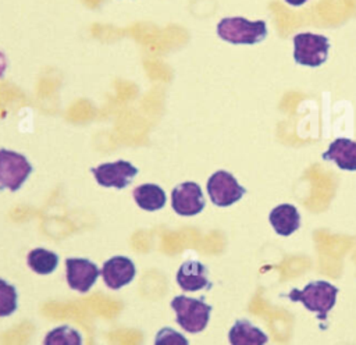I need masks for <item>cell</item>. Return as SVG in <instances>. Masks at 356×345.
<instances>
[{
    "instance_id": "e0dca14e",
    "label": "cell",
    "mask_w": 356,
    "mask_h": 345,
    "mask_svg": "<svg viewBox=\"0 0 356 345\" xmlns=\"http://www.w3.org/2000/svg\"><path fill=\"white\" fill-rule=\"evenodd\" d=\"M43 345H82V337L75 328L60 326L46 334Z\"/></svg>"
},
{
    "instance_id": "7c38bea8",
    "label": "cell",
    "mask_w": 356,
    "mask_h": 345,
    "mask_svg": "<svg viewBox=\"0 0 356 345\" xmlns=\"http://www.w3.org/2000/svg\"><path fill=\"white\" fill-rule=\"evenodd\" d=\"M321 157L323 160L334 161L341 170L356 171V142L348 138H337Z\"/></svg>"
},
{
    "instance_id": "d6986e66",
    "label": "cell",
    "mask_w": 356,
    "mask_h": 345,
    "mask_svg": "<svg viewBox=\"0 0 356 345\" xmlns=\"http://www.w3.org/2000/svg\"><path fill=\"white\" fill-rule=\"evenodd\" d=\"M154 345H189V342L181 332L165 327L156 334Z\"/></svg>"
},
{
    "instance_id": "8fae6325",
    "label": "cell",
    "mask_w": 356,
    "mask_h": 345,
    "mask_svg": "<svg viewBox=\"0 0 356 345\" xmlns=\"http://www.w3.org/2000/svg\"><path fill=\"white\" fill-rule=\"evenodd\" d=\"M177 282L181 289L188 292L211 288L209 281V270L197 260H186L179 266L177 273Z\"/></svg>"
},
{
    "instance_id": "44dd1931",
    "label": "cell",
    "mask_w": 356,
    "mask_h": 345,
    "mask_svg": "<svg viewBox=\"0 0 356 345\" xmlns=\"http://www.w3.org/2000/svg\"><path fill=\"white\" fill-rule=\"evenodd\" d=\"M307 0H285V3H288L289 6H293V7H299V6H303Z\"/></svg>"
},
{
    "instance_id": "52a82bcc",
    "label": "cell",
    "mask_w": 356,
    "mask_h": 345,
    "mask_svg": "<svg viewBox=\"0 0 356 345\" xmlns=\"http://www.w3.org/2000/svg\"><path fill=\"white\" fill-rule=\"evenodd\" d=\"M96 181L102 186H113L122 189L131 184L134 177L138 174V168L129 161L117 160L113 163H103L97 167L90 168Z\"/></svg>"
},
{
    "instance_id": "6da1fadb",
    "label": "cell",
    "mask_w": 356,
    "mask_h": 345,
    "mask_svg": "<svg viewBox=\"0 0 356 345\" xmlns=\"http://www.w3.org/2000/svg\"><path fill=\"white\" fill-rule=\"evenodd\" d=\"M339 289L328 281L316 280L305 285L303 289L293 288L286 294L292 302H300L309 312L317 313V319L321 323H327L328 312L337 302Z\"/></svg>"
},
{
    "instance_id": "ffe728a7",
    "label": "cell",
    "mask_w": 356,
    "mask_h": 345,
    "mask_svg": "<svg viewBox=\"0 0 356 345\" xmlns=\"http://www.w3.org/2000/svg\"><path fill=\"white\" fill-rule=\"evenodd\" d=\"M6 68H7V60H6L4 54L0 51V77H3Z\"/></svg>"
},
{
    "instance_id": "5b68a950",
    "label": "cell",
    "mask_w": 356,
    "mask_h": 345,
    "mask_svg": "<svg viewBox=\"0 0 356 345\" xmlns=\"http://www.w3.org/2000/svg\"><path fill=\"white\" fill-rule=\"evenodd\" d=\"M31 172L32 166L24 154L0 149V191H18Z\"/></svg>"
},
{
    "instance_id": "7a4b0ae2",
    "label": "cell",
    "mask_w": 356,
    "mask_h": 345,
    "mask_svg": "<svg viewBox=\"0 0 356 345\" xmlns=\"http://www.w3.org/2000/svg\"><path fill=\"white\" fill-rule=\"evenodd\" d=\"M217 35L232 45H254L267 36L264 19L249 21L243 17H225L217 24Z\"/></svg>"
},
{
    "instance_id": "8992f818",
    "label": "cell",
    "mask_w": 356,
    "mask_h": 345,
    "mask_svg": "<svg viewBox=\"0 0 356 345\" xmlns=\"http://www.w3.org/2000/svg\"><path fill=\"white\" fill-rule=\"evenodd\" d=\"M207 193L216 206L227 207L238 202L246 193V189L239 185L231 172L218 170L207 181Z\"/></svg>"
},
{
    "instance_id": "4fadbf2b",
    "label": "cell",
    "mask_w": 356,
    "mask_h": 345,
    "mask_svg": "<svg viewBox=\"0 0 356 345\" xmlns=\"http://www.w3.org/2000/svg\"><path fill=\"white\" fill-rule=\"evenodd\" d=\"M268 221L274 231L281 236H289L300 227V214L293 204L282 203L275 206L270 214Z\"/></svg>"
},
{
    "instance_id": "9c48e42d",
    "label": "cell",
    "mask_w": 356,
    "mask_h": 345,
    "mask_svg": "<svg viewBox=\"0 0 356 345\" xmlns=\"http://www.w3.org/2000/svg\"><path fill=\"white\" fill-rule=\"evenodd\" d=\"M65 268L70 288L78 292H88L100 274V270L95 263L81 257H68L65 260Z\"/></svg>"
},
{
    "instance_id": "ac0fdd59",
    "label": "cell",
    "mask_w": 356,
    "mask_h": 345,
    "mask_svg": "<svg viewBox=\"0 0 356 345\" xmlns=\"http://www.w3.org/2000/svg\"><path fill=\"white\" fill-rule=\"evenodd\" d=\"M17 309V291L7 281L0 278V317L10 316Z\"/></svg>"
},
{
    "instance_id": "3957f363",
    "label": "cell",
    "mask_w": 356,
    "mask_h": 345,
    "mask_svg": "<svg viewBox=\"0 0 356 345\" xmlns=\"http://www.w3.org/2000/svg\"><path fill=\"white\" fill-rule=\"evenodd\" d=\"M171 307L175 312L177 323L188 332H200L206 328L211 306L207 305L203 298L195 299L185 295H178L171 300Z\"/></svg>"
},
{
    "instance_id": "ba28073f",
    "label": "cell",
    "mask_w": 356,
    "mask_h": 345,
    "mask_svg": "<svg viewBox=\"0 0 356 345\" xmlns=\"http://www.w3.org/2000/svg\"><path fill=\"white\" fill-rule=\"evenodd\" d=\"M204 198L196 182H182L171 192V206L179 216H195L204 209Z\"/></svg>"
},
{
    "instance_id": "30bf717a",
    "label": "cell",
    "mask_w": 356,
    "mask_h": 345,
    "mask_svg": "<svg viewBox=\"0 0 356 345\" xmlns=\"http://www.w3.org/2000/svg\"><path fill=\"white\" fill-rule=\"evenodd\" d=\"M100 274L108 288L118 289L134 280L135 264L129 257L114 256L104 262Z\"/></svg>"
},
{
    "instance_id": "5bb4252c",
    "label": "cell",
    "mask_w": 356,
    "mask_h": 345,
    "mask_svg": "<svg viewBox=\"0 0 356 345\" xmlns=\"http://www.w3.org/2000/svg\"><path fill=\"white\" fill-rule=\"evenodd\" d=\"M228 339L231 345H266L268 337L249 320L241 319L231 327Z\"/></svg>"
},
{
    "instance_id": "277c9868",
    "label": "cell",
    "mask_w": 356,
    "mask_h": 345,
    "mask_svg": "<svg viewBox=\"0 0 356 345\" xmlns=\"http://www.w3.org/2000/svg\"><path fill=\"white\" fill-rule=\"evenodd\" d=\"M330 39L324 35L303 32L293 36V60L306 67H318L328 58Z\"/></svg>"
},
{
    "instance_id": "2e32d148",
    "label": "cell",
    "mask_w": 356,
    "mask_h": 345,
    "mask_svg": "<svg viewBox=\"0 0 356 345\" xmlns=\"http://www.w3.org/2000/svg\"><path fill=\"white\" fill-rule=\"evenodd\" d=\"M28 266L38 274H50L58 264V256L43 248L32 249L26 257Z\"/></svg>"
},
{
    "instance_id": "9a60e30c",
    "label": "cell",
    "mask_w": 356,
    "mask_h": 345,
    "mask_svg": "<svg viewBox=\"0 0 356 345\" xmlns=\"http://www.w3.org/2000/svg\"><path fill=\"white\" fill-rule=\"evenodd\" d=\"M136 204L147 211H154L165 204V192L156 184H143L132 192Z\"/></svg>"
}]
</instances>
